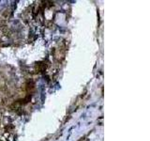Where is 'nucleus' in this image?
Returning a JSON list of instances; mask_svg holds the SVG:
<instances>
[]
</instances>
